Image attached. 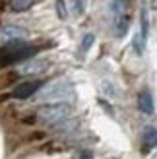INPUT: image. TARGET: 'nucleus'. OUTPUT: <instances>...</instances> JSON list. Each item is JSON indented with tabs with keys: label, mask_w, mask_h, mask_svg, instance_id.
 <instances>
[{
	"label": "nucleus",
	"mask_w": 157,
	"mask_h": 159,
	"mask_svg": "<svg viewBox=\"0 0 157 159\" xmlns=\"http://www.w3.org/2000/svg\"><path fill=\"white\" fill-rule=\"evenodd\" d=\"M41 99L49 101V103H66V101L74 99V89H72V85L68 82L58 80V82L47 85L41 91Z\"/></svg>",
	"instance_id": "nucleus-2"
},
{
	"label": "nucleus",
	"mask_w": 157,
	"mask_h": 159,
	"mask_svg": "<svg viewBox=\"0 0 157 159\" xmlns=\"http://www.w3.org/2000/svg\"><path fill=\"white\" fill-rule=\"evenodd\" d=\"M93 41H95V35H93V33H85L83 35V41H82V52H87L91 49Z\"/></svg>",
	"instance_id": "nucleus-11"
},
{
	"label": "nucleus",
	"mask_w": 157,
	"mask_h": 159,
	"mask_svg": "<svg viewBox=\"0 0 157 159\" xmlns=\"http://www.w3.org/2000/svg\"><path fill=\"white\" fill-rule=\"evenodd\" d=\"M142 148H144V152H150V149L157 148V128H153V126H146L144 128Z\"/></svg>",
	"instance_id": "nucleus-7"
},
{
	"label": "nucleus",
	"mask_w": 157,
	"mask_h": 159,
	"mask_svg": "<svg viewBox=\"0 0 157 159\" xmlns=\"http://www.w3.org/2000/svg\"><path fill=\"white\" fill-rule=\"evenodd\" d=\"M47 66H49V62L43 60V58H33V60H27V62H23V64L18 68V72L21 76H39V74H43Z\"/></svg>",
	"instance_id": "nucleus-4"
},
{
	"label": "nucleus",
	"mask_w": 157,
	"mask_h": 159,
	"mask_svg": "<svg viewBox=\"0 0 157 159\" xmlns=\"http://www.w3.org/2000/svg\"><path fill=\"white\" fill-rule=\"evenodd\" d=\"M56 12H58V18L64 20L66 18V8H64V0H56Z\"/></svg>",
	"instance_id": "nucleus-14"
},
{
	"label": "nucleus",
	"mask_w": 157,
	"mask_h": 159,
	"mask_svg": "<svg viewBox=\"0 0 157 159\" xmlns=\"http://www.w3.org/2000/svg\"><path fill=\"white\" fill-rule=\"evenodd\" d=\"M138 109L144 115H153L155 107H153V97H151L150 89H142L138 93Z\"/></svg>",
	"instance_id": "nucleus-6"
},
{
	"label": "nucleus",
	"mask_w": 157,
	"mask_h": 159,
	"mask_svg": "<svg viewBox=\"0 0 157 159\" xmlns=\"http://www.w3.org/2000/svg\"><path fill=\"white\" fill-rule=\"evenodd\" d=\"M144 41H142V37L140 35H134V41H132V47H134V51H136V54H142L144 52Z\"/></svg>",
	"instance_id": "nucleus-13"
},
{
	"label": "nucleus",
	"mask_w": 157,
	"mask_h": 159,
	"mask_svg": "<svg viewBox=\"0 0 157 159\" xmlns=\"http://www.w3.org/2000/svg\"><path fill=\"white\" fill-rule=\"evenodd\" d=\"M29 37L27 29L18 27V25H2L0 27V41L2 43H18V41H25Z\"/></svg>",
	"instance_id": "nucleus-3"
},
{
	"label": "nucleus",
	"mask_w": 157,
	"mask_h": 159,
	"mask_svg": "<svg viewBox=\"0 0 157 159\" xmlns=\"http://www.w3.org/2000/svg\"><path fill=\"white\" fill-rule=\"evenodd\" d=\"M33 2L35 0H10L8 6H10L12 12H25V10H29V8L33 6Z\"/></svg>",
	"instance_id": "nucleus-9"
},
{
	"label": "nucleus",
	"mask_w": 157,
	"mask_h": 159,
	"mask_svg": "<svg viewBox=\"0 0 157 159\" xmlns=\"http://www.w3.org/2000/svg\"><path fill=\"white\" fill-rule=\"evenodd\" d=\"M151 8H153V10H157V0H151Z\"/></svg>",
	"instance_id": "nucleus-16"
},
{
	"label": "nucleus",
	"mask_w": 157,
	"mask_h": 159,
	"mask_svg": "<svg viewBox=\"0 0 157 159\" xmlns=\"http://www.w3.org/2000/svg\"><path fill=\"white\" fill-rule=\"evenodd\" d=\"M39 87H41V82H23V84H20L16 89L12 91V97H16V99H27V97H31Z\"/></svg>",
	"instance_id": "nucleus-5"
},
{
	"label": "nucleus",
	"mask_w": 157,
	"mask_h": 159,
	"mask_svg": "<svg viewBox=\"0 0 157 159\" xmlns=\"http://www.w3.org/2000/svg\"><path fill=\"white\" fill-rule=\"evenodd\" d=\"M74 10H76V14L83 12V0H74Z\"/></svg>",
	"instance_id": "nucleus-15"
},
{
	"label": "nucleus",
	"mask_w": 157,
	"mask_h": 159,
	"mask_svg": "<svg viewBox=\"0 0 157 159\" xmlns=\"http://www.w3.org/2000/svg\"><path fill=\"white\" fill-rule=\"evenodd\" d=\"M37 115L47 124H58V122H64L72 115V107L68 103H49V105H43L39 109Z\"/></svg>",
	"instance_id": "nucleus-1"
},
{
	"label": "nucleus",
	"mask_w": 157,
	"mask_h": 159,
	"mask_svg": "<svg viewBox=\"0 0 157 159\" xmlns=\"http://www.w3.org/2000/svg\"><path fill=\"white\" fill-rule=\"evenodd\" d=\"M101 89H103V93L107 95V97H111V99H114V97H116V91H114L113 84H111V82H107V80H105L103 84H101Z\"/></svg>",
	"instance_id": "nucleus-12"
},
{
	"label": "nucleus",
	"mask_w": 157,
	"mask_h": 159,
	"mask_svg": "<svg viewBox=\"0 0 157 159\" xmlns=\"http://www.w3.org/2000/svg\"><path fill=\"white\" fill-rule=\"evenodd\" d=\"M128 25H130V18H128V14L114 18V27H116V35H119V37H124V35H126Z\"/></svg>",
	"instance_id": "nucleus-8"
},
{
	"label": "nucleus",
	"mask_w": 157,
	"mask_h": 159,
	"mask_svg": "<svg viewBox=\"0 0 157 159\" xmlns=\"http://www.w3.org/2000/svg\"><path fill=\"white\" fill-rule=\"evenodd\" d=\"M147 27H150V23H147V12H146V8H142V33H140V37H142L144 43L147 41Z\"/></svg>",
	"instance_id": "nucleus-10"
}]
</instances>
